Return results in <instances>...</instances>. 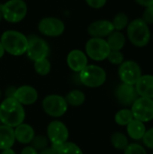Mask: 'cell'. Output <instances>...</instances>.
<instances>
[{"mask_svg":"<svg viewBox=\"0 0 153 154\" xmlns=\"http://www.w3.org/2000/svg\"><path fill=\"white\" fill-rule=\"evenodd\" d=\"M25 119V111L14 97H5L0 104V122L4 125L15 128Z\"/></svg>","mask_w":153,"mask_h":154,"instance_id":"cell-1","label":"cell"},{"mask_svg":"<svg viewBox=\"0 0 153 154\" xmlns=\"http://www.w3.org/2000/svg\"><path fill=\"white\" fill-rule=\"evenodd\" d=\"M0 42L5 51L12 56H21L24 54L28 46L27 36L14 30L4 32L1 35Z\"/></svg>","mask_w":153,"mask_h":154,"instance_id":"cell-2","label":"cell"},{"mask_svg":"<svg viewBox=\"0 0 153 154\" xmlns=\"http://www.w3.org/2000/svg\"><path fill=\"white\" fill-rule=\"evenodd\" d=\"M127 36L133 45L142 48L150 42L151 32L148 24L142 18H137L128 23Z\"/></svg>","mask_w":153,"mask_h":154,"instance_id":"cell-3","label":"cell"},{"mask_svg":"<svg viewBox=\"0 0 153 154\" xmlns=\"http://www.w3.org/2000/svg\"><path fill=\"white\" fill-rule=\"evenodd\" d=\"M27 5L23 0H8L0 5L3 19L11 23H20L27 14Z\"/></svg>","mask_w":153,"mask_h":154,"instance_id":"cell-4","label":"cell"},{"mask_svg":"<svg viewBox=\"0 0 153 154\" xmlns=\"http://www.w3.org/2000/svg\"><path fill=\"white\" fill-rule=\"evenodd\" d=\"M79 80L87 88H99L106 80V72L100 66L87 65L79 72Z\"/></svg>","mask_w":153,"mask_h":154,"instance_id":"cell-5","label":"cell"},{"mask_svg":"<svg viewBox=\"0 0 153 154\" xmlns=\"http://www.w3.org/2000/svg\"><path fill=\"white\" fill-rule=\"evenodd\" d=\"M41 106L44 113L49 116L58 118L66 114L69 105L64 97L57 94H51L43 98Z\"/></svg>","mask_w":153,"mask_h":154,"instance_id":"cell-6","label":"cell"},{"mask_svg":"<svg viewBox=\"0 0 153 154\" xmlns=\"http://www.w3.org/2000/svg\"><path fill=\"white\" fill-rule=\"evenodd\" d=\"M28 38V46L26 50L27 57L34 61L46 59L50 54V46L45 40L34 34L30 35Z\"/></svg>","mask_w":153,"mask_h":154,"instance_id":"cell-7","label":"cell"},{"mask_svg":"<svg viewBox=\"0 0 153 154\" xmlns=\"http://www.w3.org/2000/svg\"><path fill=\"white\" fill-rule=\"evenodd\" d=\"M86 54L95 61H102L107 59L111 50L106 40L103 38H90L85 45Z\"/></svg>","mask_w":153,"mask_h":154,"instance_id":"cell-8","label":"cell"},{"mask_svg":"<svg viewBox=\"0 0 153 154\" xmlns=\"http://www.w3.org/2000/svg\"><path fill=\"white\" fill-rule=\"evenodd\" d=\"M69 136V129L67 125L59 120H53L50 122L47 127V138L51 146L59 147L64 143L68 142Z\"/></svg>","mask_w":153,"mask_h":154,"instance_id":"cell-9","label":"cell"},{"mask_svg":"<svg viewBox=\"0 0 153 154\" xmlns=\"http://www.w3.org/2000/svg\"><path fill=\"white\" fill-rule=\"evenodd\" d=\"M134 119L142 123L153 120V99L139 97L131 106Z\"/></svg>","mask_w":153,"mask_h":154,"instance_id":"cell-10","label":"cell"},{"mask_svg":"<svg viewBox=\"0 0 153 154\" xmlns=\"http://www.w3.org/2000/svg\"><path fill=\"white\" fill-rule=\"evenodd\" d=\"M118 75L123 83L134 86L142 77V69L137 62L126 60L119 65Z\"/></svg>","mask_w":153,"mask_h":154,"instance_id":"cell-11","label":"cell"},{"mask_svg":"<svg viewBox=\"0 0 153 154\" xmlns=\"http://www.w3.org/2000/svg\"><path fill=\"white\" fill-rule=\"evenodd\" d=\"M39 32L47 37H59L65 31L64 23L56 17H44L38 23Z\"/></svg>","mask_w":153,"mask_h":154,"instance_id":"cell-12","label":"cell"},{"mask_svg":"<svg viewBox=\"0 0 153 154\" xmlns=\"http://www.w3.org/2000/svg\"><path fill=\"white\" fill-rule=\"evenodd\" d=\"M135 87L133 85H128L122 83L119 85L115 90V97L117 101L124 106H132L135 100L139 97Z\"/></svg>","mask_w":153,"mask_h":154,"instance_id":"cell-13","label":"cell"},{"mask_svg":"<svg viewBox=\"0 0 153 154\" xmlns=\"http://www.w3.org/2000/svg\"><path fill=\"white\" fill-rule=\"evenodd\" d=\"M13 97L23 106H31L38 100L39 94L35 88L29 85H23L15 88Z\"/></svg>","mask_w":153,"mask_h":154,"instance_id":"cell-14","label":"cell"},{"mask_svg":"<svg viewBox=\"0 0 153 154\" xmlns=\"http://www.w3.org/2000/svg\"><path fill=\"white\" fill-rule=\"evenodd\" d=\"M115 31L113 23L108 20H97L89 24L87 32L92 38H105Z\"/></svg>","mask_w":153,"mask_h":154,"instance_id":"cell-15","label":"cell"},{"mask_svg":"<svg viewBox=\"0 0 153 154\" xmlns=\"http://www.w3.org/2000/svg\"><path fill=\"white\" fill-rule=\"evenodd\" d=\"M67 64L72 71L79 73L88 65V59L84 51L75 49L69 52L67 56Z\"/></svg>","mask_w":153,"mask_h":154,"instance_id":"cell-16","label":"cell"},{"mask_svg":"<svg viewBox=\"0 0 153 154\" xmlns=\"http://www.w3.org/2000/svg\"><path fill=\"white\" fill-rule=\"evenodd\" d=\"M15 141L22 144H29L35 136L34 129L31 125L23 123L14 128Z\"/></svg>","mask_w":153,"mask_h":154,"instance_id":"cell-17","label":"cell"},{"mask_svg":"<svg viewBox=\"0 0 153 154\" xmlns=\"http://www.w3.org/2000/svg\"><path fill=\"white\" fill-rule=\"evenodd\" d=\"M134 87L140 97L153 99V75H142Z\"/></svg>","mask_w":153,"mask_h":154,"instance_id":"cell-18","label":"cell"},{"mask_svg":"<svg viewBox=\"0 0 153 154\" xmlns=\"http://www.w3.org/2000/svg\"><path fill=\"white\" fill-rule=\"evenodd\" d=\"M15 143L14 128L7 125H0V150L12 148Z\"/></svg>","mask_w":153,"mask_h":154,"instance_id":"cell-19","label":"cell"},{"mask_svg":"<svg viewBox=\"0 0 153 154\" xmlns=\"http://www.w3.org/2000/svg\"><path fill=\"white\" fill-rule=\"evenodd\" d=\"M126 132L130 138H132L133 140L139 141L142 139L146 132V127L144 123L133 118L126 125Z\"/></svg>","mask_w":153,"mask_h":154,"instance_id":"cell-20","label":"cell"},{"mask_svg":"<svg viewBox=\"0 0 153 154\" xmlns=\"http://www.w3.org/2000/svg\"><path fill=\"white\" fill-rule=\"evenodd\" d=\"M106 42L111 51H121L125 44V36L119 31H114L107 36Z\"/></svg>","mask_w":153,"mask_h":154,"instance_id":"cell-21","label":"cell"},{"mask_svg":"<svg viewBox=\"0 0 153 154\" xmlns=\"http://www.w3.org/2000/svg\"><path fill=\"white\" fill-rule=\"evenodd\" d=\"M69 106H80L86 101V95L83 91L78 89H73L69 91L65 97Z\"/></svg>","mask_w":153,"mask_h":154,"instance_id":"cell-22","label":"cell"},{"mask_svg":"<svg viewBox=\"0 0 153 154\" xmlns=\"http://www.w3.org/2000/svg\"><path fill=\"white\" fill-rule=\"evenodd\" d=\"M111 143H112L113 147L115 148L116 150L124 151L125 148L129 144V141H128L127 136L124 134L116 132V133L113 134L111 136Z\"/></svg>","mask_w":153,"mask_h":154,"instance_id":"cell-23","label":"cell"},{"mask_svg":"<svg viewBox=\"0 0 153 154\" xmlns=\"http://www.w3.org/2000/svg\"><path fill=\"white\" fill-rule=\"evenodd\" d=\"M133 119V116L132 114V111L128 108L119 110L115 116V122L121 126H126Z\"/></svg>","mask_w":153,"mask_h":154,"instance_id":"cell-24","label":"cell"},{"mask_svg":"<svg viewBox=\"0 0 153 154\" xmlns=\"http://www.w3.org/2000/svg\"><path fill=\"white\" fill-rule=\"evenodd\" d=\"M58 154H84L81 148L72 142H66L57 147Z\"/></svg>","mask_w":153,"mask_h":154,"instance_id":"cell-25","label":"cell"},{"mask_svg":"<svg viewBox=\"0 0 153 154\" xmlns=\"http://www.w3.org/2000/svg\"><path fill=\"white\" fill-rule=\"evenodd\" d=\"M33 68L35 72L40 76H47L51 70V64L50 60L46 59H42L37 61H34Z\"/></svg>","mask_w":153,"mask_h":154,"instance_id":"cell-26","label":"cell"},{"mask_svg":"<svg viewBox=\"0 0 153 154\" xmlns=\"http://www.w3.org/2000/svg\"><path fill=\"white\" fill-rule=\"evenodd\" d=\"M112 23H113L114 29L120 32L127 27V25L129 23V18L126 14L121 12L115 15V17L112 21Z\"/></svg>","mask_w":153,"mask_h":154,"instance_id":"cell-27","label":"cell"},{"mask_svg":"<svg viewBox=\"0 0 153 154\" xmlns=\"http://www.w3.org/2000/svg\"><path fill=\"white\" fill-rule=\"evenodd\" d=\"M49 143L50 142H49L47 136L39 134V135H35L33 137L32 141L31 142V143H32L31 146L33 147L38 152H41V151H42L43 149H45V148H47L49 146Z\"/></svg>","mask_w":153,"mask_h":154,"instance_id":"cell-28","label":"cell"},{"mask_svg":"<svg viewBox=\"0 0 153 154\" xmlns=\"http://www.w3.org/2000/svg\"><path fill=\"white\" fill-rule=\"evenodd\" d=\"M107 60L110 63L114 65H121L124 61V56L121 51H111Z\"/></svg>","mask_w":153,"mask_h":154,"instance_id":"cell-29","label":"cell"},{"mask_svg":"<svg viewBox=\"0 0 153 154\" xmlns=\"http://www.w3.org/2000/svg\"><path fill=\"white\" fill-rule=\"evenodd\" d=\"M124 152V154H147L145 148L138 143L128 144Z\"/></svg>","mask_w":153,"mask_h":154,"instance_id":"cell-30","label":"cell"},{"mask_svg":"<svg viewBox=\"0 0 153 154\" xmlns=\"http://www.w3.org/2000/svg\"><path fill=\"white\" fill-rule=\"evenodd\" d=\"M142 140L143 142V144L147 148L153 150V127L149 130H146Z\"/></svg>","mask_w":153,"mask_h":154,"instance_id":"cell-31","label":"cell"},{"mask_svg":"<svg viewBox=\"0 0 153 154\" xmlns=\"http://www.w3.org/2000/svg\"><path fill=\"white\" fill-rule=\"evenodd\" d=\"M147 24H151L153 23V5H150V6H147L144 13H143V15H142V18Z\"/></svg>","mask_w":153,"mask_h":154,"instance_id":"cell-32","label":"cell"},{"mask_svg":"<svg viewBox=\"0 0 153 154\" xmlns=\"http://www.w3.org/2000/svg\"><path fill=\"white\" fill-rule=\"evenodd\" d=\"M86 3L94 9H100L105 6L107 0H85Z\"/></svg>","mask_w":153,"mask_h":154,"instance_id":"cell-33","label":"cell"},{"mask_svg":"<svg viewBox=\"0 0 153 154\" xmlns=\"http://www.w3.org/2000/svg\"><path fill=\"white\" fill-rule=\"evenodd\" d=\"M21 154H39V152L32 146H25L21 151Z\"/></svg>","mask_w":153,"mask_h":154,"instance_id":"cell-34","label":"cell"},{"mask_svg":"<svg viewBox=\"0 0 153 154\" xmlns=\"http://www.w3.org/2000/svg\"><path fill=\"white\" fill-rule=\"evenodd\" d=\"M39 154H58L57 152V148L54 146H48L47 148L43 149L42 151H41Z\"/></svg>","mask_w":153,"mask_h":154,"instance_id":"cell-35","label":"cell"},{"mask_svg":"<svg viewBox=\"0 0 153 154\" xmlns=\"http://www.w3.org/2000/svg\"><path fill=\"white\" fill-rule=\"evenodd\" d=\"M138 5H142V6H150L153 5V0H134Z\"/></svg>","mask_w":153,"mask_h":154,"instance_id":"cell-36","label":"cell"},{"mask_svg":"<svg viewBox=\"0 0 153 154\" xmlns=\"http://www.w3.org/2000/svg\"><path fill=\"white\" fill-rule=\"evenodd\" d=\"M0 154H16V152L12 149V148H9V149H5V150H3L1 152Z\"/></svg>","mask_w":153,"mask_h":154,"instance_id":"cell-37","label":"cell"},{"mask_svg":"<svg viewBox=\"0 0 153 154\" xmlns=\"http://www.w3.org/2000/svg\"><path fill=\"white\" fill-rule=\"evenodd\" d=\"M5 51L4 47H3V45H2V43H1V42H0V59L5 55Z\"/></svg>","mask_w":153,"mask_h":154,"instance_id":"cell-38","label":"cell"},{"mask_svg":"<svg viewBox=\"0 0 153 154\" xmlns=\"http://www.w3.org/2000/svg\"><path fill=\"white\" fill-rule=\"evenodd\" d=\"M2 19H3V16H2V13H1V11H0V23H1Z\"/></svg>","mask_w":153,"mask_h":154,"instance_id":"cell-39","label":"cell"},{"mask_svg":"<svg viewBox=\"0 0 153 154\" xmlns=\"http://www.w3.org/2000/svg\"><path fill=\"white\" fill-rule=\"evenodd\" d=\"M0 98H1V89H0Z\"/></svg>","mask_w":153,"mask_h":154,"instance_id":"cell-40","label":"cell"},{"mask_svg":"<svg viewBox=\"0 0 153 154\" xmlns=\"http://www.w3.org/2000/svg\"><path fill=\"white\" fill-rule=\"evenodd\" d=\"M151 154H153V152H152V153H151Z\"/></svg>","mask_w":153,"mask_h":154,"instance_id":"cell-41","label":"cell"}]
</instances>
